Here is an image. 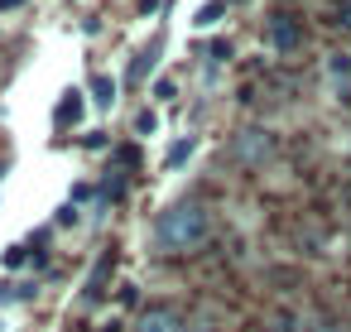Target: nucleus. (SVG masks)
<instances>
[{
	"instance_id": "1",
	"label": "nucleus",
	"mask_w": 351,
	"mask_h": 332,
	"mask_svg": "<svg viewBox=\"0 0 351 332\" xmlns=\"http://www.w3.org/2000/svg\"><path fill=\"white\" fill-rule=\"evenodd\" d=\"M154 241L164 250H193V246H202L207 241V207L202 202H173L169 212H159Z\"/></svg>"
},
{
	"instance_id": "2",
	"label": "nucleus",
	"mask_w": 351,
	"mask_h": 332,
	"mask_svg": "<svg viewBox=\"0 0 351 332\" xmlns=\"http://www.w3.org/2000/svg\"><path fill=\"white\" fill-rule=\"evenodd\" d=\"M231 150H236L241 164H265V159L274 154V135H269V130H241Z\"/></svg>"
},
{
	"instance_id": "3",
	"label": "nucleus",
	"mask_w": 351,
	"mask_h": 332,
	"mask_svg": "<svg viewBox=\"0 0 351 332\" xmlns=\"http://www.w3.org/2000/svg\"><path fill=\"white\" fill-rule=\"evenodd\" d=\"M269 44H274L279 54H293V49L303 44L298 20H293V15H284V10H279V15H269Z\"/></svg>"
},
{
	"instance_id": "4",
	"label": "nucleus",
	"mask_w": 351,
	"mask_h": 332,
	"mask_svg": "<svg viewBox=\"0 0 351 332\" xmlns=\"http://www.w3.org/2000/svg\"><path fill=\"white\" fill-rule=\"evenodd\" d=\"M140 332H183V313H178V308H169V303H159V308H145V318H140Z\"/></svg>"
},
{
	"instance_id": "5",
	"label": "nucleus",
	"mask_w": 351,
	"mask_h": 332,
	"mask_svg": "<svg viewBox=\"0 0 351 332\" xmlns=\"http://www.w3.org/2000/svg\"><path fill=\"white\" fill-rule=\"evenodd\" d=\"M77 116H82V92H68V97L58 102L53 121H58V126H68V121H77Z\"/></svg>"
},
{
	"instance_id": "6",
	"label": "nucleus",
	"mask_w": 351,
	"mask_h": 332,
	"mask_svg": "<svg viewBox=\"0 0 351 332\" xmlns=\"http://www.w3.org/2000/svg\"><path fill=\"white\" fill-rule=\"evenodd\" d=\"M154 54H159V44H154V49H145V54H135V63H130V73H125V82H145V73H149V63H154Z\"/></svg>"
},
{
	"instance_id": "7",
	"label": "nucleus",
	"mask_w": 351,
	"mask_h": 332,
	"mask_svg": "<svg viewBox=\"0 0 351 332\" xmlns=\"http://www.w3.org/2000/svg\"><path fill=\"white\" fill-rule=\"evenodd\" d=\"M92 97H97L101 106H111V102H116V82H111L106 73H97V78H92Z\"/></svg>"
},
{
	"instance_id": "8",
	"label": "nucleus",
	"mask_w": 351,
	"mask_h": 332,
	"mask_svg": "<svg viewBox=\"0 0 351 332\" xmlns=\"http://www.w3.org/2000/svg\"><path fill=\"white\" fill-rule=\"evenodd\" d=\"M327 73H332L337 82H346V78H351V54H332V58H327Z\"/></svg>"
},
{
	"instance_id": "9",
	"label": "nucleus",
	"mask_w": 351,
	"mask_h": 332,
	"mask_svg": "<svg viewBox=\"0 0 351 332\" xmlns=\"http://www.w3.org/2000/svg\"><path fill=\"white\" fill-rule=\"evenodd\" d=\"M193 150H197V140H193V135H188V140H178V145L169 150V169H178V164H183V159H188Z\"/></svg>"
},
{
	"instance_id": "10",
	"label": "nucleus",
	"mask_w": 351,
	"mask_h": 332,
	"mask_svg": "<svg viewBox=\"0 0 351 332\" xmlns=\"http://www.w3.org/2000/svg\"><path fill=\"white\" fill-rule=\"evenodd\" d=\"M221 10H226V0H212V5H202V10H197V25H217Z\"/></svg>"
},
{
	"instance_id": "11",
	"label": "nucleus",
	"mask_w": 351,
	"mask_h": 332,
	"mask_svg": "<svg viewBox=\"0 0 351 332\" xmlns=\"http://www.w3.org/2000/svg\"><path fill=\"white\" fill-rule=\"evenodd\" d=\"M207 58H212V63H221V58H231V44H226V39H217V44H207Z\"/></svg>"
},
{
	"instance_id": "12",
	"label": "nucleus",
	"mask_w": 351,
	"mask_h": 332,
	"mask_svg": "<svg viewBox=\"0 0 351 332\" xmlns=\"http://www.w3.org/2000/svg\"><path fill=\"white\" fill-rule=\"evenodd\" d=\"M154 126H159L154 111H140V116H135V130H140V135H154Z\"/></svg>"
},
{
	"instance_id": "13",
	"label": "nucleus",
	"mask_w": 351,
	"mask_h": 332,
	"mask_svg": "<svg viewBox=\"0 0 351 332\" xmlns=\"http://www.w3.org/2000/svg\"><path fill=\"white\" fill-rule=\"evenodd\" d=\"M116 159H121L125 169H135V164H140V150H135V145H125V150H116Z\"/></svg>"
},
{
	"instance_id": "14",
	"label": "nucleus",
	"mask_w": 351,
	"mask_h": 332,
	"mask_svg": "<svg viewBox=\"0 0 351 332\" xmlns=\"http://www.w3.org/2000/svg\"><path fill=\"white\" fill-rule=\"evenodd\" d=\"M265 332H303V322H293V318H279V322H269Z\"/></svg>"
},
{
	"instance_id": "15",
	"label": "nucleus",
	"mask_w": 351,
	"mask_h": 332,
	"mask_svg": "<svg viewBox=\"0 0 351 332\" xmlns=\"http://www.w3.org/2000/svg\"><path fill=\"white\" fill-rule=\"evenodd\" d=\"M337 25L351 29V0H341V5H337Z\"/></svg>"
},
{
	"instance_id": "16",
	"label": "nucleus",
	"mask_w": 351,
	"mask_h": 332,
	"mask_svg": "<svg viewBox=\"0 0 351 332\" xmlns=\"http://www.w3.org/2000/svg\"><path fill=\"white\" fill-rule=\"evenodd\" d=\"M15 5H20V0H0V10H15Z\"/></svg>"
}]
</instances>
